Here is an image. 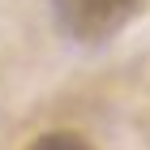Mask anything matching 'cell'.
I'll list each match as a JSON object with an SVG mask.
<instances>
[{
	"mask_svg": "<svg viewBox=\"0 0 150 150\" xmlns=\"http://www.w3.org/2000/svg\"><path fill=\"white\" fill-rule=\"evenodd\" d=\"M60 30L77 43H103L120 35L129 22H137L146 0H52Z\"/></svg>",
	"mask_w": 150,
	"mask_h": 150,
	"instance_id": "obj_1",
	"label": "cell"
},
{
	"mask_svg": "<svg viewBox=\"0 0 150 150\" xmlns=\"http://www.w3.org/2000/svg\"><path fill=\"white\" fill-rule=\"evenodd\" d=\"M26 150H94V146L81 137V133H69V129H52V133L35 137Z\"/></svg>",
	"mask_w": 150,
	"mask_h": 150,
	"instance_id": "obj_2",
	"label": "cell"
}]
</instances>
